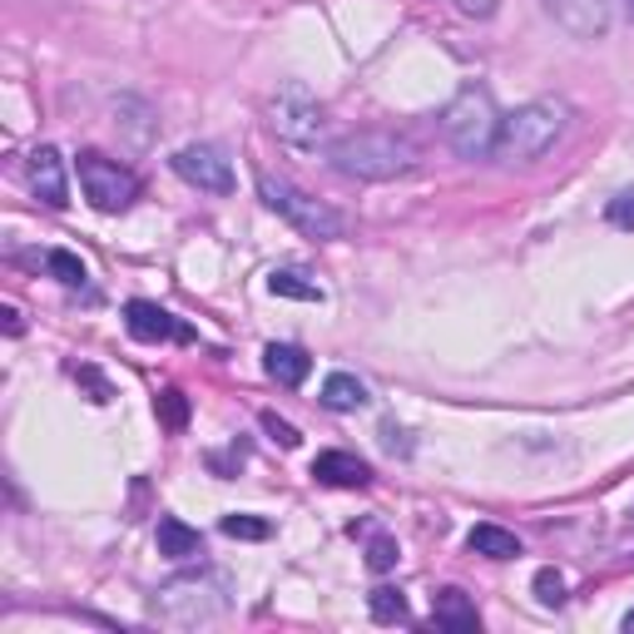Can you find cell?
<instances>
[{
	"mask_svg": "<svg viewBox=\"0 0 634 634\" xmlns=\"http://www.w3.org/2000/svg\"><path fill=\"white\" fill-rule=\"evenodd\" d=\"M337 174L362 178V184H392V178H406L416 168V149L406 144L392 129H357V134H342L332 149H327Z\"/></svg>",
	"mask_w": 634,
	"mask_h": 634,
	"instance_id": "cell-1",
	"label": "cell"
},
{
	"mask_svg": "<svg viewBox=\"0 0 634 634\" xmlns=\"http://www.w3.org/2000/svg\"><path fill=\"white\" fill-rule=\"evenodd\" d=\"M570 124V105L565 99H531L515 114L501 119V134H495V158L501 164H535L555 149V139Z\"/></svg>",
	"mask_w": 634,
	"mask_h": 634,
	"instance_id": "cell-2",
	"label": "cell"
},
{
	"mask_svg": "<svg viewBox=\"0 0 634 634\" xmlns=\"http://www.w3.org/2000/svg\"><path fill=\"white\" fill-rule=\"evenodd\" d=\"M441 134L461 158H485L495 154V134H501V114H495L491 89L466 85L456 99L441 109Z\"/></svg>",
	"mask_w": 634,
	"mask_h": 634,
	"instance_id": "cell-3",
	"label": "cell"
},
{
	"mask_svg": "<svg viewBox=\"0 0 634 634\" xmlns=\"http://www.w3.org/2000/svg\"><path fill=\"white\" fill-rule=\"evenodd\" d=\"M258 198H263L267 208H273L277 218H287V223L297 228V233L317 238V243H332V238H342V214H337L332 204H323V198H313L307 188H297L293 178H277V174H258Z\"/></svg>",
	"mask_w": 634,
	"mask_h": 634,
	"instance_id": "cell-4",
	"label": "cell"
},
{
	"mask_svg": "<svg viewBox=\"0 0 634 634\" xmlns=\"http://www.w3.org/2000/svg\"><path fill=\"white\" fill-rule=\"evenodd\" d=\"M267 129L287 149H317V139H323V105H317V95L307 85H297V79L277 85V95L267 99Z\"/></svg>",
	"mask_w": 634,
	"mask_h": 634,
	"instance_id": "cell-5",
	"label": "cell"
},
{
	"mask_svg": "<svg viewBox=\"0 0 634 634\" xmlns=\"http://www.w3.org/2000/svg\"><path fill=\"white\" fill-rule=\"evenodd\" d=\"M228 610L223 580L204 575V580H168L164 590L154 594V620L164 624H208Z\"/></svg>",
	"mask_w": 634,
	"mask_h": 634,
	"instance_id": "cell-6",
	"label": "cell"
},
{
	"mask_svg": "<svg viewBox=\"0 0 634 634\" xmlns=\"http://www.w3.org/2000/svg\"><path fill=\"white\" fill-rule=\"evenodd\" d=\"M79 188H85V198L99 208V214H124V208L139 198V178L129 174L124 164H114V158L95 154V149L79 154Z\"/></svg>",
	"mask_w": 634,
	"mask_h": 634,
	"instance_id": "cell-7",
	"label": "cell"
},
{
	"mask_svg": "<svg viewBox=\"0 0 634 634\" xmlns=\"http://www.w3.org/2000/svg\"><path fill=\"white\" fill-rule=\"evenodd\" d=\"M174 174L204 194H233V164L214 144H188L174 154Z\"/></svg>",
	"mask_w": 634,
	"mask_h": 634,
	"instance_id": "cell-8",
	"label": "cell"
},
{
	"mask_svg": "<svg viewBox=\"0 0 634 634\" xmlns=\"http://www.w3.org/2000/svg\"><path fill=\"white\" fill-rule=\"evenodd\" d=\"M124 327L139 342H194V327L178 323L168 307L149 303V297H134V303L124 307Z\"/></svg>",
	"mask_w": 634,
	"mask_h": 634,
	"instance_id": "cell-9",
	"label": "cell"
},
{
	"mask_svg": "<svg viewBox=\"0 0 634 634\" xmlns=\"http://www.w3.org/2000/svg\"><path fill=\"white\" fill-rule=\"evenodd\" d=\"M25 174H30V188H35V198L45 208H65L69 204V184H65V158H59V149L40 144L30 149L25 158Z\"/></svg>",
	"mask_w": 634,
	"mask_h": 634,
	"instance_id": "cell-10",
	"label": "cell"
},
{
	"mask_svg": "<svg viewBox=\"0 0 634 634\" xmlns=\"http://www.w3.org/2000/svg\"><path fill=\"white\" fill-rule=\"evenodd\" d=\"M545 10L575 40H600L610 30V0H545Z\"/></svg>",
	"mask_w": 634,
	"mask_h": 634,
	"instance_id": "cell-11",
	"label": "cell"
},
{
	"mask_svg": "<svg viewBox=\"0 0 634 634\" xmlns=\"http://www.w3.org/2000/svg\"><path fill=\"white\" fill-rule=\"evenodd\" d=\"M313 481L337 485V491H367L372 485V466L352 451H323L313 461Z\"/></svg>",
	"mask_w": 634,
	"mask_h": 634,
	"instance_id": "cell-12",
	"label": "cell"
},
{
	"mask_svg": "<svg viewBox=\"0 0 634 634\" xmlns=\"http://www.w3.org/2000/svg\"><path fill=\"white\" fill-rule=\"evenodd\" d=\"M263 372L273 376L277 386H303L307 372H313V357L293 342H267L263 347Z\"/></svg>",
	"mask_w": 634,
	"mask_h": 634,
	"instance_id": "cell-13",
	"label": "cell"
},
{
	"mask_svg": "<svg viewBox=\"0 0 634 634\" xmlns=\"http://www.w3.org/2000/svg\"><path fill=\"white\" fill-rule=\"evenodd\" d=\"M154 540H158L164 560H198V555H204V535H198L194 525H184L178 515H158Z\"/></svg>",
	"mask_w": 634,
	"mask_h": 634,
	"instance_id": "cell-14",
	"label": "cell"
},
{
	"mask_svg": "<svg viewBox=\"0 0 634 634\" xmlns=\"http://www.w3.org/2000/svg\"><path fill=\"white\" fill-rule=\"evenodd\" d=\"M431 620L441 624V630H456V634H476L481 630V614H476V604H471V594L466 590H441L436 594V604H431Z\"/></svg>",
	"mask_w": 634,
	"mask_h": 634,
	"instance_id": "cell-15",
	"label": "cell"
},
{
	"mask_svg": "<svg viewBox=\"0 0 634 634\" xmlns=\"http://www.w3.org/2000/svg\"><path fill=\"white\" fill-rule=\"evenodd\" d=\"M466 545H471L476 555H485V560H515L521 555V540H515V531H501V525H471V535H466Z\"/></svg>",
	"mask_w": 634,
	"mask_h": 634,
	"instance_id": "cell-16",
	"label": "cell"
},
{
	"mask_svg": "<svg viewBox=\"0 0 634 634\" xmlns=\"http://www.w3.org/2000/svg\"><path fill=\"white\" fill-rule=\"evenodd\" d=\"M317 402H323L327 412H362V406H367V386L357 382L352 372H332L323 382V396H317Z\"/></svg>",
	"mask_w": 634,
	"mask_h": 634,
	"instance_id": "cell-17",
	"label": "cell"
},
{
	"mask_svg": "<svg viewBox=\"0 0 634 634\" xmlns=\"http://www.w3.org/2000/svg\"><path fill=\"white\" fill-rule=\"evenodd\" d=\"M267 287H273L277 297H297V303H323V287L313 283L307 273H297V267H277V273H267Z\"/></svg>",
	"mask_w": 634,
	"mask_h": 634,
	"instance_id": "cell-18",
	"label": "cell"
},
{
	"mask_svg": "<svg viewBox=\"0 0 634 634\" xmlns=\"http://www.w3.org/2000/svg\"><path fill=\"white\" fill-rule=\"evenodd\" d=\"M367 604H372L376 624H406V600H402V590H392V584H376V590L367 594Z\"/></svg>",
	"mask_w": 634,
	"mask_h": 634,
	"instance_id": "cell-19",
	"label": "cell"
},
{
	"mask_svg": "<svg viewBox=\"0 0 634 634\" xmlns=\"http://www.w3.org/2000/svg\"><path fill=\"white\" fill-rule=\"evenodd\" d=\"M45 267H50V273H55L65 287H85V283H89V267L79 263L69 248H50V253H45Z\"/></svg>",
	"mask_w": 634,
	"mask_h": 634,
	"instance_id": "cell-20",
	"label": "cell"
},
{
	"mask_svg": "<svg viewBox=\"0 0 634 634\" xmlns=\"http://www.w3.org/2000/svg\"><path fill=\"white\" fill-rule=\"evenodd\" d=\"M114 109H124V114H129V119H119V124L129 129V144L144 149V144H149V134H154V119H149V105H139V99H119Z\"/></svg>",
	"mask_w": 634,
	"mask_h": 634,
	"instance_id": "cell-21",
	"label": "cell"
},
{
	"mask_svg": "<svg viewBox=\"0 0 634 634\" xmlns=\"http://www.w3.org/2000/svg\"><path fill=\"white\" fill-rule=\"evenodd\" d=\"M154 406H158V422H164L168 431H184V426H188V396L178 392V386H164Z\"/></svg>",
	"mask_w": 634,
	"mask_h": 634,
	"instance_id": "cell-22",
	"label": "cell"
},
{
	"mask_svg": "<svg viewBox=\"0 0 634 634\" xmlns=\"http://www.w3.org/2000/svg\"><path fill=\"white\" fill-rule=\"evenodd\" d=\"M223 535H233V540H267L273 525L263 515H223Z\"/></svg>",
	"mask_w": 634,
	"mask_h": 634,
	"instance_id": "cell-23",
	"label": "cell"
},
{
	"mask_svg": "<svg viewBox=\"0 0 634 634\" xmlns=\"http://www.w3.org/2000/svg\"><path fill=\"white\" fill-rule=\"evenodd\" d=\"M535 600H540L545 610H555V604H565V575L555 570V565H545V570H535Z\"/></svg>",
	"mask_w": 634,
	"mask_h": 634,
	"instance_id": "cell-24",
	"label": "cell"
},
{
	"mask_svg": "<svg viewBox=\"0 0 634 634\" xmlns=\"http://www.w3.org/2000/svg\"><path fill=\"white\" fill-rule=\"evenodd\" d=\"M258 422H263V431L273 436V441L283 446V451H293V446L303 441V431H297L293 422H283V416H277V412H263V416H258Z\"/></svg>",
	"mask_w": 634,
	"mask_h": 634,
	"instance_id": "cell-25",
	"label": "cell"
},
{
	"mask_svg": "<svg viewBox=\"0 0 634 634\" xmlns=\"http://www.w3.org/2000/svg\"><path fill=\"white\" fill-rule=\"evenodd\" d=\"M367 565H372L376 575L392 570V565H396V540H392V535H376V540L367 545Z\"/></svg>",
	"mask_w": 634,
	"mask_h": 634,
	"instance_id": "cell-26",
	"label": "cell"
},
{
	"mask_svg": "<svg viewBox=\"0 0 634 634\" xmlns=\"http://www.w3.org/2000/svg\"><path fill=\"white\" fill-rule=\"evenodd\" d=\"M610 223L614 228H630V233H634V188H624V194L610 198Z\"/></svg>",
	"mask_w": 634,
	"mask_h": 634,
	"instance_id": "cell-27",
	"label": "cell"
},
{
	"mask_svg": "<svg viewBox=\"0 0 634 634\" xmlns=\"http://www.w3.org/2000/svg\"><path fill=\"white\" fill-rule=\"evenodd\" d=\"M456 10H461V15H476V20H485V15H495V6H501V0H451Z\"/></svg>",
	"mask_w": 634,
	"mask_h": 634,
	"instance_id": "cell-28",
	"label": "cell"
},
{
	"mask_svg": "<svg viewBox=\"0 0 634 634\" xmlns=\"http://www.w3.org/2000/svg\"><path fill=\"white\" fill-rule=\"evenodd\" d=\"M0 317H6V332H10V337H20V332H25V323H20V313H15V307H6V313H0Z\"/></svg>",
	"mask_w": 634,
	"mask_h": 634,
	"instance_id": "cell-29",
	"label": "cell"
},
{
	"mask_svg": "<svg viewBox=\"0 0 634 634\" xmlns=\"http://www.w3.org/2000/svg\"><path fill=\"white\" fill-rule=\"evenodd\" d=\"M624 630H630V634H634V610H630V614H624Z\"/></svg>",
	"mask_w": 634,
	"mask_h": 634,
	"instance_id": "cell-30",
	"label": "cell"
},
{
	"mask_svg": "<svg viewBox=\"0 0 634 634\" xmlns=\"http://www.w3.org/2000/svg\"><path fill=\"white\" fill-rule=\"evenodd\" d=\"M630 10H634V0H630Z\"/></svg>",
	"mask_w": 634,
	"mask_h": 634,
	"instance_id": "cell-31",
	"label": "cell"
}]
</instances>
